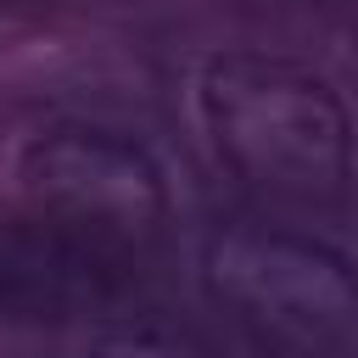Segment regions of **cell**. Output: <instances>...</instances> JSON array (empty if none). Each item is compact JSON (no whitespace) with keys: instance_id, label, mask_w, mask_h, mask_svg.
Instances as JSON below:
<instances>
[{"instance_id":"6da1fadb","label":"cell","mask_w":358,"mask_h":358,"mask_svg":"<svg viewBox=\"0 0 358 358\" xmlns=\"http://www.w3.org/2000/svg\"><path fill=\"white\" fill-rule=\"evenodd\" d=\"M207 145L241 179L280 196H336L358 162V123L336 78L296 56L229 50L201 67Z\"/></svg>"},{"instance_id":"7a4b0ae2","label":"cell","mask_w":358,"mask_h":358,"mask_svg":"<svg viewBox=\"0 0 358 358\" xmlns=\"http://www.w3.org/2000/svg\"><path fill=\"white\" fill-rule=\"evenodd\" d=\"M201 280L263 336L308 352L358 347V263L330 241L274 224H229L207 235Z\"/></svg>"},{"instance_id":"3957f363","label":"cell","mask_w":358,"mask_h":358,"mask_svg":"<svg viewBox=\"0 0 358 358\" xmlns=\"http://www.w3.org/2000/svg\"><path fill=\"white\" fill-rule=\"evenodd\" d=\"M140 285L134 235L17 207L0 213V319L6 324H84L112 319Z\"/></svg>"},{"instance_id":"277c9868","label":"cell","mask_w":358,"mask_h":358,"mask_svg":"<svg viewBox=\"0 0 358 358\" xmlns=\"http://www.w3.org/2000/svg\"><path fill=\"white\" fill-rule=\"evenodd\" d=\"M17 185L28 207L67 213L117 235L157 229L173 207L168 168L145 140L112 123H50L22 140L17 151Z\"/></svg>"},{"instance_id":"5b68a950","label":"cell","mask_w":358,"mask_h":358,"mask_svg":"<svg viewBox=\"0 0 358 358\" xmlns=\"http://www.w3.org/2000/svg\"><path fill=\"white\" fill-rule=\"evenodd\" d=\"M84 358H224V352L207 336L162 324V319H106L90 336Z\"/></svg>"}]
</instances>
